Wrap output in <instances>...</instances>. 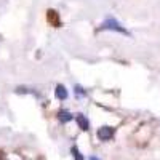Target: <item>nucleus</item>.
<instances>
[{
  "label": "nucleus",
  "instance_id": "f257e3e1",
  "mask_svg": "<svg viewBox=\"0 0 160 160\" xmlns=\"http://www.w3.org/2000/svg\"><path fill=\"white\" fill-rule=\"evenodd\" d=\"M101 29L102 31H117V32H120V34H125V35H130V32L125 29V28H122L120 26V22L117 21V19H114V18H108L104 22H102V26H101Z\"/></svg>",
  "mask_w": 160,
  "mask_h": 160
},
{
  "label": "nucleus",
  "instance_id": "f03ea898",
  "mask_svg": "<svg viewBox=\"0 0 160 160\" xmlns=\"http://www.w3.org/2000/svg\"><path fill=\"white\" fill-rule=\"evenodd\" d=\"M114 136V128L112 127H101L98 130V138L101 141H109Z\"/></svg>",
  "mask_w": 160,
  "mask_h": 160
},
{
  "label": "nucleus",
  "instance_id": "7ed1b4c3",
  "mask_svg": "<svg viewBox=\"0 0 160 160\" xmlns=\"http://www.w3.org/2000/svg\"><path fill=\"white\" fill-rule=\"evenodd\" d=\"M75 122H77L78 128L83 130V131H87V130L90 128V123H88V120H87V117H85L83 114H77V115H75Z\"/></svg>",
  "mask_w": 160,
  "mask_h": 160
},
{
  "label": "nucleus",
  "instance_id": "20e7f679",
  "mask_svg": "<svg viewBox=\"0 0 160 160\" xmlns=\"http://www.w3.org/2000/svg\"><path fill=\"white\" fill-rule=\"evenodd\" d=\"M58 117H59V120H61L62 123H68V122H71V120L74 118V117H72V114H71L69 111H59Z\"/></svg>",
  "mask_w": 160,
  "mask_h": 160
},
{
  "label": "nucleus",
  "instance_id": "39448f33",
  "mask_svg": "<svg viewBox=\"0 0 160 160\" xmlns=\"http://www.w3.org/2000/svg\"><path fill=\"white\" fill-rule=\"evenodd\" d=\"M55 95H56L58 99H66L68 98V90H66L62 85H58L56 90H55Z\"/></svg>",
  "mask_w": 160,
  "mask_h": 160
},
{
  "label": "nucleus",
  "instance_id": "423d86ee",
  "mask_svg": "<svg viewBox=\"0 0 160 160\" xmlns=\"http://www.w3.org/2000/svg\"><path fill=\"white\" fill-rule=\"evenodd\" d=\"M71 152H72V155L75 157V160H83V157L80 155V152H78V149H77V148H72V149H71Z\"/></svg>",
  "mask_w": 160,
  "mask_h": 160
},
{
  "label": "nucleus",
  "instance_id": "0eeeda50",
  "mask_svg": "<svg viewBox=\"0 0 160 160\" xmlns=\"http://www.w3.org/2000/svg\"><path fill=\"white\" fill-rule=\"evenodd\" d=\"M75 88H77V93H78V95H83V91H82V87H80V85H77Z\"/></svg>",
  "mask_w": 160,
  "mask_h": 160
},
{
  "label": "nucleus",
  "instance_id": "6e6552de",
  "mask_svg": "<svg viewBox=\"0 0 160 160\" xmlns=\"http://www.w3.org/2000/svg\"><path fill=\"white\" fill-rule=\"evenodd\" d=\"M88 160H99V158H98V157H90Z\"/></svg>",
  "mask_w": 160,
  "mask_h": 160
}]
</instances>
